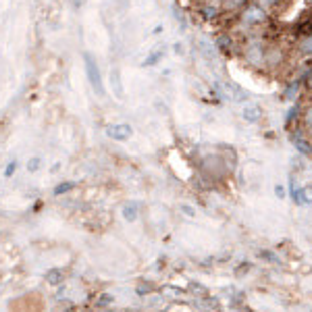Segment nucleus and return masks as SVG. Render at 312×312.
<instances>
[{"label": "nucleus", "instance_id": "nucleus-31", "mask_svg": "<svg viewBox=\"0 0 312 312\" xmlns=\"http://www.w3.org/2000/svg\"><path fill=\"white\" fill-rule=\"evenodd\" d=\"M310 139H312V137H310Z\"/></svg>", "mask_w": 312, "mask_h": 312}, {"label": "nucleus", "instance_id": "nucleus-26", "mask_svg": "<svg viewBox=\"0 0 312 312\" xmlns=\"http://www.w3.org/2000/svg\"><path fill=\"white\" fill-rule=\"evenodd\" d=\"M152 34H154V36H159V34H163V25H156V27H154V30H152Z\"/></svg>", "mask_w": 312, "mask_h": 312}, {"label": "nucleus", "instance_id": "nucleus-29", "mask_svg": "<svg viewBox=\"0 0 312 312\" xmlns=\"http://www.w3.org/2000/svg\"><path fill=\"white\" fill-rule=\"evenodd\" d=\"M175 52H177V54H183V50H181V44H175Z\"/></svg>", "mask_w": 312, "mask_h": 312}, {"label": "nucleus", "instance_id": "nucleus-8", "mask_svg": "<svg viewBox=\"0 0 312 312\" xmlns=\"http://www.w3.org/2000/svg\"><path fill=\"white\" fill-rule=\"evenodd\" d=\"M289 139H291V144L295 146V150L300 152V156H312V139L308 137V133L304 131V129H291V135H289Z\"/></svg>", "mask_w": 312, "mask_h": 312}, {"label": "nucleus", "instance_id": "nucleus-5", "mask_svg": "<svg viewBox=\"0 0 312 312\" xmlns=\"http://www.w3.org/2000/svg\"><path fill=\"white\" fill-rule=\"evenodd\" d=\"M194 15L204 23H217V21H223V9L217 7V5L204 3V0H196L194 3Z\"/></svg>", "mask_w": 312, "mask_h": 312}, {"label": "nucleus", "instance_id": "nucleus-20", "mask_svg": "<svg viewBox=\"0 0 312 312\" xmlns=\"http://www.w3.org/2000/svg\"><path fill=\"white\" fill-rule=\"evenodd\" d=\"M40 167H42V159H40V156H34V159L27 161V167H25V169H27L30 173H36Z\"/></svg>", "mask_w": 312, "mask_h": 312}, {"label": "nucleus", "instance_id": "nucleus-2", "mask_svg": "<svg viewBox=\"0 0 312 312\" xmlns=\"http://www.w3.org/2000/svg\"><path fill=\"white\" fill-rule=\"evenodd\" d=\"M289 50L283 46L279 38H271L266 44V56H264V73H281L285 67H289Z\"/></svg>", "mask_w": 312, "mask_h": 312}, {"label": "nucleus", "instance_id": "nucleus-30", "mask_svg": "<svg viewBox=\"0 0 312 312\" xmlns=\"http://www.w3.org/2000/svg\"><path fill=\"white\" fill-rule=\"evenodd\" d=\"M192 3H196V0H192Z\"/></svg>", "mask_w": 312, "mask_h": 312}, {"label": "nucleus", "instance_id": "nucleus-25", "mask_svg": "<svg viewBox=\"0 0 312 312\" xmlns=\"http://www.w3.org/2000/svg\"><path fill=\"white\" fill-rule=\"evenodd\" d=\"M181 212H186V215H188L190 219H194V217H196V208H194V206H190V204H183V206H181Z\"/></svg>", "mask_w": 312, "mask_h": 312}, {"label": "nucleus", "instance_id": "nucleus-6", "mask_svg": "<svg viewBox=\"0 0 312 312\" xmlns=\"http://www.w3.org/2000/svg\"><path fill=\"white\" fill-rule=\"evenodd\" d=\"M291 50L295 52V56H300V61H312V27L295 34Z\"/></svg>", "mask_w": 312, "mask_h": 312}, {"label": "nucleus", "instance_id": "nucleus-19", "mask_svg": "<svg viewBox=\"0 0 312 312\" xmlns=\"http://www.w3.org/2000/svg\"><path fill=\"white\" fill-rule=\"evenodd\" d=\"M46 279L50 281V285H59V283L63 281V271L61 268H52V271L46 275Z\"/></svg>", "mask_w": 312, "mask_h": 312}, {"label": "nucleus", "instance_id": "nucleus-4", "mask_svg": "<svg viewBox=\"0 0 312 312\" xmlns=\"http://www.w3.org/2000/svg\"><path fill=\"white\" fill-rule=\"evenodd\" d=\"M239 46H242V38L235 36L231 30H223L215 36V48L219 54L225 56H237L239 54Z\"/></svg>", "mask_w": 312, "mask_h": 312}, {"label": "nucleus", "instance_id": "nucleus-27", "mask_svg": "<svg viewBox=\"0 0 312 312\" xmlns=\"http://www.w3.org/2000/svg\"><path fill=\"white\" fill-rule=\"evenodd\" d=\"M69 3H71V7H73V9H79L81 7V0H69Z\"/></svg>", "mask_w": 312, "mask_h": 312}, {"label": "nucleus", "instance_id": "nucleus-7", "mask_svg": "<svg viewBox=\"0 0 312 312\" xmlns=\"http://www.w3.org/2000/svg\"><path fill=\"white\" fill-rule=\"evenodd\" d=\"M302 92H304V83H302L300 79H295V77H289L285 83H283L281 98H283V102H291V104H295L297 100H300Z\"/></svg>", "mask_w": 312, "mask_h": 312}, {"label": "nucleus", "instance_id": "nucleus-24", "mask_svg": "<svg viewBox=\"0 0 312 312\" xmlns=\"http://www.w3.org/2000/svg\"><path fill=\"white\" fill-rule=\"evenodd\" d=\"M112 304V295H108V293H104V295H100V300H98V306H110Z\"/></svg>", "mask_w": 312, "mask_h": 312}, {"label": "nucleus", "instance_id": "nucleus-16", "mask_svg": "<svg viewBox=\"0 0 312 312\" xmlns=\"http://www.w3.org/2000/svg\"><path fill=\"white\" fill-rule=\"evenodd\" d=\"M123 217H125V221H135L137 217H139V204L137 202H127L125 206H123Z\"/></svg>", "mask_w": 312, "mask_h": 312}, {"label": "nucleus", "instance_id": "nucleus-15", "mask_svg": "<svg viewBox=\"0 0 312 312\" xmlns=\"http://www.w3.org/2000/svg\"><path fill=\"white\" fill-rule=\"evenodd\" d=\"M300 117H302V106L295 102V104H291V106H289V110H287L285 125L289 127V129H291V127H293V123H300Z\"/></svg>", "mask_w": 312, "mask_h": 312}, {"label": "nucleus", "instance_id": "nucleus-3", "mask_svg": "<svg viewBox=\"0 0 312 312\" xmlns=\"http://www.w3.org/2000/svg\"><path fill=\"white\" fill-rule=\"evenodd\" d=\"M83 69H86V75H88V81H90L94 94L102 98L106 94L104 79H102V73H100V65H98L96 56L92 52H83Z\"/></svg>", "mask_w": 312, "mask_h": 312}, {"label": "nucleus", "instance_id": "nucleus-12", "mask_svg": "<svg viewBox=\"0 0 312 312\" xmlns=\"http://www.w3.org/2000/svg\"><path fill=\"white\" fill-rule=\"evenodd\" d=\"M291 200L297 206H310L312 204V186H310V183H308V186L297 188V192H295V196L291 198Z\"/></svg>", "mask_w": 312, "mask_h": 312}, {"label": "nucleus", "instance_id": "nucleus-18", "mask_svg": "<svg viewBox=\"0 0 312 312\" xmlns=\"http://www.w3.org/2000/svg\"><path fill=\"white\" fill-rule=\"evenodd\" d=\"M73 188H75V181H63V183H59V186H54L52 194L54 196H65V194H69Z\"/></svg>", "mask_w": 312, "mask_h": 312}, {"label": "nucleus", "instance_id": "nucleus-14", "mask_svg": "<svg viewBox=\"0 0 312 312\" xmlns=\"http://www.w3.org/2000/svg\"><path fill=\"white\" fill-rule=\"evenodd\" d=\"M252 3H256L258 7H262L264 11H268V13H271V15L275 17L281 9H285V3H287V0H252Z\"/></svg>", "mask_w": 312, "mask_h": 312}, {"label": "nucleus", "instance_id": "nucleus-13", "mask_svg": "<svg viewBox=\"0 0 312 312\" xmlns=\"http://www.w3.org/2000/svg\"><path fill=\"white\" fill-rule=\"evenodd\" d=\"M110 86H112V92H115L117 98H125V88H123V81H121V69L119 67L110 69Z\"/></svg>", "mask_w": 312, "mask_h": 312}, {"label": "nucleus", "instance_id": "nucleus-10", "mask_svg": "<svg viewBox=\"0 0 312 312\" xmlns=\"http://www.w3.org/2000/svg\"><path fill=\"white\" fill-rule=\"evenodd\" d=\"M242 117H244L246 123H260L264 119V108L260 104H256V102H250V104L244 106Z\"/></svg>", "mask_w": 312, "mask_h": 312}, {"label": "nucleus", "instance_id": "nucleus-21", "mask_svg": "<svg viewBox=\"0 0 312 312\" xmlns=\"http://www.w3.org/2000/svg\"><path fill=\"white\" fill-rule=\"evenodd\" d=\"M17 167H19V163H17V161H9V165L5 167V177H13V175H15Z\"/></svg>", "mask_w": 312, "mask_h": 312}, {"label": "nucleus", "instance_id": "nucleus-11", "mask_svg": "<svg viewBox=\"0 0 312 312\" xmlns=\"http://www.w3.org/2000/svg\"><path fill=\"white\" fill-rule=\"evenodd\" d=\"M248 3H252V0H223V5H221V9H223V17H235L239 11H242Z\"/></svg>", "mask_w": 312, "mask_h": 312}, {"label": "nucleus", "instance_id": "nucleus-22", "mask_svg": "<svg viewBox=\"0 0 312 312\" xmlns=\"http://www.w3.org/2000/svg\"><path fill=\"white\" fill-rule=\"evenodd\" d=\"M260 256L264 258V260H268V262H275V264H279V256L275 252H271V250H266V252H260Z\"/></svg>", "mask_w": 312, "mask_h": 312}, {"label": "nucleus", "instance_id": "nucleus-28", "mask_svg": "<svg viewBox=\"0 0 312 312\" xmlns=\"http://www.w3.org/2000/svg\"><path fill=\"white\" fill-rule=\"evenodd\" d=\"M204 3H210V5H217V7H221V5H223V0H204Z\"/></svg>", "mask_w": 312, "mask_h": 312}, {"label": "nucleus", "instance_id": "nucleus-17", "mask_svg": "<svg viewBox=\"0 0 312 312\" xmlns=\"http://www.w3.org/2000/svg\"><path fill=\"white\" fill-rule=\"evenodd\" d=\"M165 50H152L146 59H144V63H141V67H156L163 59H165Z\"/></svg>", "mask_w": 312, "mask_h": 312}, {"label": "nucleus", "instance_id": "nucleus-23", "mask_svg": "<svg viewBox=\"0 0 312 312\" xmlns=\"http://www.w3.org/2000/svg\"><path fill=\"white\" fill-rule=\"evenodd\" d=\"M275 196L279 198V200H283V198L287 196V190L283 188V183H277V186H275Z\"/></svg>", "mask_w": 312, "mask_h": 312}, {"label": "nucleus", "instance_id": "nucleus-9", "mask_svg": "<svg viewBox=\"0 0 312 312\" xmlns=\"http://www.w3.org/2000/svg\"><path fill=\"white\" fill-rule=\"evenodd\" d=\"M104 133H106V137L115 139V141H127V139H131V135H133V127H131L129 123H117V125H106Z\"/></svg>", "mask_w": 312, "mask_h": 312}, {"label": "nucleus", "instance_id": "nucleus-1", "mask_svg": "<svg viewBox=\"0 0 312 312\" xmlns=\"http://www.w3.org/2000/svg\"><path fill=\"white\" fill-rule=\"evenodd\" d=\"M273 23V15L268 11H264L262 7H258L256 3H248L242 11L237 13L233 17V23H231V32L235 36H246L250 32H256V30H266L271 27Z\"/></svg>", "mask_w": 312, "mask_h": 312}]
</instances>
